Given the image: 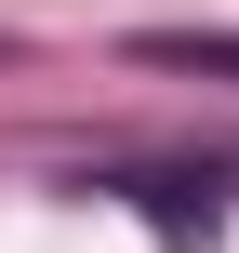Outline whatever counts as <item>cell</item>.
<instances>
[{
	"mask_svg": "<svg viewBox=\"0 0 239 253\" xmlns=\"http://www.w3.org/2000/svg\"><path fill=\"white\" fill-rule=\"evenodd\" d=\"M120 53L160 67V80H226V93H239V27H133Z\"/></svg>",
	"mask_w": 239,
	"mask_h": 253,
	"instance_id": "obj_2",
	"label": "cell"
},
{
	"mask_svg": "<svg viewBox=\"0 0 239 253\" xmlns=\"http://www.w3.org/2000/svg\"><path fill=\"white\" fill-rule=\"evenodd\" d=\"M0 67H27V27H0Z\"/></svg>",
	"mask_w": 239,
	"mask_h": 253,
	"instance_id": "obj_3",
	"label": "cell"
},
{
	"mask_svg": "<svg viewBox=\"0 0 239 253\" xmlns=\"http://www.w3.org/2000/svg\"><path fill=\"white\" fill-rule=\"evenodd\" d=\"M80 187L133 200L160 240H213V227H226V200H239V173H226V160H93Z\"/></svg>",
	"mask_w": 239,
	"mask_h": 253,
	"instance_id": "obj_1",
	"label": "cell"
}]
</instances>
